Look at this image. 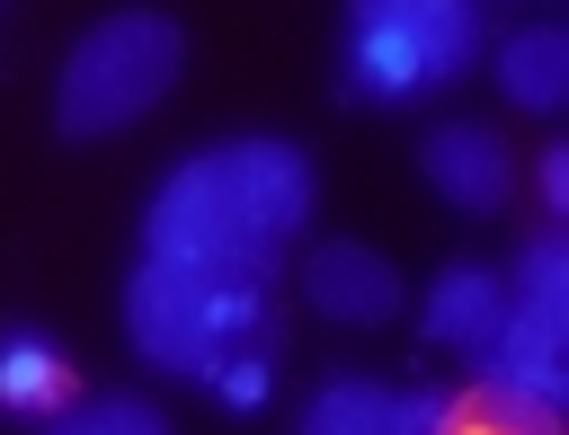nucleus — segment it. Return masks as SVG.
Listing matches in <instances>:
<instances>
[{
	"label": "nucleus",
	"mask_w": 569,
	"mask_h": 435,
	"mask_svg": "<svg viewBox=\"0 0 569 435\" xmlns=\"http://www.w3.org/2000/svg\"><path fill=\"white\" fill-rule=\"evenodd\" d=\"M320 204L311 151L284 133H231L187 151L151 204H142V257L169 266H231V275H267L284 257V240H302Z\"/></svg>",
	"instance_id": "obj_1"
},
{
	"label": "nucleus",
	"mask_w": 569,
	"mask_h": 435,
	"mask_svg": "<svg viewBox=\"0 0 569 435\" xmlns=\"http://www.w3.org/2000/svg\"><path fill=\"white\" fill-rule=\"evenodd\" d=\"M124 337L142 346V364H160V373H196V382H204L231 346L276 337V302H267V275L142 257L133 284H124Z\"/></svg>",
	"instance_id": "obj_2"
},
{
	"label": "nucleus",
	"mask_w": 569,
	"mask_h": 435,
	"mask_svg": "<svg viewBox=\"0 0 569 435\" xmlns=\"http://www.w3.org/2000/svg\"><path fill=\"white\" fill-rule=\"evenodd\" d=\"M480 62V0H347L338 98L409 107Z\"/></svg>",
	"instance_id": "obj_3"
},
{
	"label": "nucleus",
	"mask_w": 569,
	"mask_h": 435,
	"mask_svg": "<svg viewBox=\"0 0 569 435\" xmlns=\"http://www.w3.org/2000/svg\"><path fill=\"white\" fill-rule=\"evenodd\" d=\"M178 62H187L178 18H160V9H107V18L62 53L53 124L80 133V142H89V133H116V124H133V115H151V107L169 98Z\"/></svg>",
	"instance_id": "obj_4"
},
{
	"label": "nucleus",
	"mask_w": 569,
	"mask_h": 435,
	"mask_svg": "<svg viewBox=\"0 0 569 435\" xmlns=\"http://www.w3.org/2000/svg\"><path fill=\"white\" fill-rule=\"evenodd\" d=\"M560 399H569V302L507 293V328L480 355V408H498L525 435H560Z\"/></svg>",
	"instance_id": "obj_5"
},
{
	"label": "nucleus",
	"mask_w": 569,
	"mask_h": 435,
	"mask_svg": "<svg viewBox=\"0 0 569 435\" xmlns=\"http://www.w3.org/2000/svg\"><path fill=\"white\" fill-rule=\"evenodd\" d=\"M302 293L320 320H347V328H382L400 311V266L365 240H320L302 257Z\"/></svg>",
	"instance_id": "obj_6"
},
{
	"label": "nucleus",
	"mask_w": 569,
	"mask_h": 435,
	"mask_svg": "<svg viewBox=\"0 0 569 435\" xmlns=\"http://www.w3.org/2000/svg\"><path fill=\"white\" fill-rule=\"evenodd\" d=\"M418 169L453 213H507V195H516V160L489 124H436L418 142Z\"/></svg>",
	"instance_id": "obj_7"
},
{
	"label": "nucleus",
	"mask_w": 569,
	"mask_h": 435,
	"mask_svg": "<svg viewBox=\"0 0 569 435\" xmlns=\"http://www.w3.org/2000/svg\"><path fill=\"white\" fill-rule=\"evenodd\" d=\"M498 328H507V284H498L489 266H445V275L427 284V337H436V346L489 355Z\"/></svg>",
	"instance_id": "obj_8"
},
{
	"label": "nucleus",
	"mask_w": 569,
	"mask_h": 435,
	"mask_svg": "<svg viewBox=\"0 0 569 435\" xmlns=\"http://www.w3.org/2000/svg\"><path fill=\"white\" fill-rule=\"evenodd\" d=\"M498 89H507V107L551 115V107L569 98V27H551V18L516 27V36L498 44Z\"/></svg>",
	"instance_id": "obj_9"
},
{
	"label": "nucleus",
	"mask_w": 569,
	"mask_h": 435,
	"mask_svg": "<svg viewBox=\"0 0 569 435\" xmlns=\"http://www.w3.org/2000/svg\"><path fill=\"white\" fill-rule=\"evenodd\" d=\"M71 399V364L44 328H0V417H53Z\"/></svg>",
	"instance_id": "obj_10"
},
{
	"label": "nucleus",
	"mask_w": 569,
	"mask_h": 435,
	"mask_svg": "<svg viewBox=\"0 0 569 435\" xmlns=\"http://www.w3.org/2000/svg\"><path fill=\"white\" fill-rule=\"evenodd\" d=\"M293 435H391V391L365 382V373H329V382L302 399Z\"/></svg>",
	"instance_id": "obj_11"
},
{
	"label": "nucleus",
	"mask_w": 569,
	"mask_h": 435,
	"mask_svg": "<svg viewBox=\"0 0 569 435\" xmlns=\"http://www.w3.org/2000/svg\"><path fill=\"white\" fill-rule=\"evenodd\" d=\"M44 435H169V417L133 391H98V399H62L44 417Z\"/></svg>",
	"instance_id": "obj_12"
},
{
	"label": "nucleus",
	"mask_w": 569,
	"mask_h": 435,
	"mask_svg": "<svg viewBox=\"0 0 569 435\" xmlns=\"http://www.w3.org/2000/svg\"><path fill=\"white\" fill-rule=\"evenodd\" d=\"M516 302H569V231L542 222L525 249H516V275H507Z\"/></svg>",
	"instance_id": "obj_13"
},
{
	"label": "nucleus",
	"mask_w": 569,
	"mask_h": 435,
	"mask_svg": "<svg viewBox=\"0 0 569 435\" xmlns=\"http://www.w3.org/2000/svg\"><path fill=\"white\" fill-rule=\"evenodd\" d=\"M204 382H213V399H222V408H240V417H249V408H267V391H276V337L231 346V355H222Z\"/></svg>",
	"instance_id": "obj_14"
},
{
	"label": "nucleus",
	"mask_w": 569,
	"mask_h": 435,
	"mask_svg": "<svg viewBox=\"0 0 569 435\" xmlns=\"http://www.w3.org/2000/svg\"><path fill=\"white\" fill-rule=\"evenodd\" d=\"M445 426H453L445 391H391V435H445Z\"/></svg>",
	"instance_id": "obj_15"
},
{
	"label": "nucleus",
	"mask_w": 569,
	"mask_h": 435,
	"mask_svg": "<svg viewBox=\"0 0 569 435\" xmlns=\"http://www.w3.org/2000/svg\"><path fill=\"white\" fill-rule=\"evenodd\" d=\"M533 178H542V204H551V213H569V142H551Z\"/></svg>",
	"instance_id": "obj_16"
},
{
	"label": "nucleus",
	"mask_w": 569,
	"mask_h": 435,
	"mask_svg": "<svg viewBox=\"0 0 569 435\" xmlns=\"http://www.w3.org/2000/svg\"><path fill=\"white\" fill-rule=\"evenodd\" d=\"M445 435H525V426H507L498 408H480V399H471V408H453V426H445Z\"/></svg>",
	"instance_id": "obj_17"
}]
</instances>
